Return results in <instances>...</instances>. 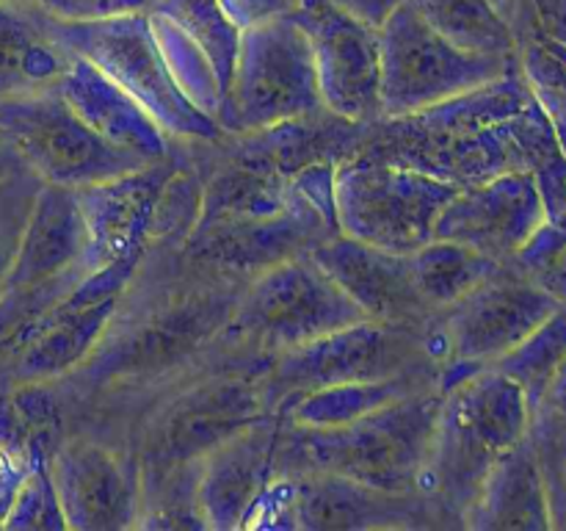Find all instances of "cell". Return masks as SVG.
I'll return each instance as SVG.
<instances>
[{"instance_id":"cell-1","label":"cell","mask_w":566,"mask_h":531,"mask_svg":"<svg viewBox=\"0 0 566 531\" xmlns=\"http://www.w3.org/2000/svg\"><path fill=\"white\" fill-rule=\"evenodd\" d=\"M243 288L182 249L147 247L92 357L61 379L75 424L127 429L149 398L219 352Z\"/></svg>"},{"instance_id":"cell-2","label":"cell","mask_w":566,"mask_h":531,"mask_svg":"<svg viewBox=\"0 0 566 531\" xmlns=\"http://www.w3.org/2000/svg\"><path fill=\"white\" fill-rule=\"evenodd\" d=\"M534 97L520 66L486 86L407 116L365 125L354 155L407 166L464 188L506 171H525L514 114Z\"/></svg>"},{"instance_id":"cell-3","label":"cell","mask_w":566,"mask_h":531,"mask_svg":"<svg viewBox=\"0 0 566 531\" xmlns=\"http://www.w3.org/2000/svg\"><path fill=\"white\" fill-rule=\"evenodd\" d=\"M269 365V357L221 341L208 363L149 398L127 426L142 468L199 462L230 437L276 415L265 387Z\"/></svg>"},{"instance_id":"cell-4","label":"cell","mask_w":566,"mask_h":531,"mask_svg":"<svg viewBox=\"0 0 566 531\" xmlns=\"http://www.w3.org/2000/svg\"><path fill=\"white\" fill-rule=\"evenodd\" d=\"M442 398L440 385L429 387L340 429H304L282 418V473L329 470L379 490L418 496Z\"/></svg>"},{"instance_id":"cell-5","label":"cell","mask_w":566,"mask_h":531,"mask_svg":"<svg viewBox=\"0 0 566 531\" xmlns=\"http://www.w3.org/2000/svg\"><path fill=\"white\" fill-rule=\"evenodd\" d=\"M363 319V310L315 263L313 254H298L247 282L221 341L274 360Z\"/></svg>"},{"instance_id":"cell-6","label":"cell","mask_w":566,"mask_h":531,"mask_svg":"<svg viewBox=\"0 0 566 531\" xmlns=\"http://www.w3.org/2000/svg\"><path fill=\"white\" fill-rule=\"evenodd\" d=\"M429 326L363 319L276 354L265 374L274 413L291 398L326 385L387 379L418 371L440 374Z\"/></svg>"},{"instance_id":"cell-7","label":"cell","mask_w":566,"mask_h":531,"mask_svg":"<svg viewBox=\"0 0 566 531\" xmlns=\"http://www.w3.org/2000/svg\"><path fill=\"white\" fill-rule=\"evenodd\" d=\"M321 108L313 48L296 11L241 31L230 86L216 114L221 131H263Z\"/></svg>"},{"instance_id":"cell-8","label":"cell","mask_w":566,"mask_h":531,"mask_svg":"<svg viewBox=\"0 0 566 531\" xmlns=\"http://www.w3.org/2000/svg\"><path fill=\"white\" fill-rule=\"evenodd\" d=\"M59 31L81 59L92 61L138 100L171 142H213L221 136L219 122L199 111L171 75L147 11L103 20H59Z\"/></svg>"},{"instance_id":"cell-9","label":"cell","mask_w":566,"mask_h":531,"mask_svg":"<svg viewBox=\"0 0 566 531\" xmlns=\"http://www.w3.org/2000/svg\"><path fill=\"white\" fill-rule=\"evenodd\" d=\"M556 308V299L512 260L497 266L468 296L431 319L442 391L506 357Z\"/></svg>"},{"instance_id":"cell-10","label":"cell","mask_w":566,"mask_h":531,"mask_svg":"<svg viewBox=\"0 0 566 531\" xmlns=\"http://www.w3.org/2000/svg\"><path fill=\"white\" fill-rule=\"evenodd\" d=\"M381 119L431 108L486 86L517 66V55L464 50L431 28L409 3L379 25Z\"/></svg>"},{"instance_id":"cell-11","label":"cell","mask_w":566,"mask_h":531,"mask_svg":"<svg viewBox=\"0 0 566 531\" xmlns=\"http://www.w3.org/2000/svg\"><path fill=\"white\" fill-rule=\"evenodd\" d=\"M457 186L407 166L352 155L335 171L337 230L354 241L412 254L434 238Z\"/></svg>"},{"instance_id":"cell-12","label":"cell","mask_w":566,"mask_h":531,"mask_svg":"<svg viewBox=\"0 0 566 531\" xmlns=\"http://www.w3.org/2000/svg\"><path fill=\"white\" fill-rule=\"evenodd\" d=\"M55 492L72 531H125L138 525L142 459L130 431L77 420L50 457Z\"/></svg>"},{"instance_id":"cell-13","label":"cell","mask_w":566,"mask_h":531,"mask_svg":"<svg viewBox=\"0 0 566 531\" xmlns=\"http://www.w3.org/2000/svg\"><path fill=\"white\" fill-rule=\"evenodd\" d=\"M0 133L42 183L83 188L147 166L92 131L59 92L0 100Z\"/></svg>"},{"instance_id":"cell-14","label":"cell","mask_w":566,"mask_h":531,"mask_svg":"<svg viewBox=\"0 0 566 531\" xmlns=\"http://www.w3.org/2000/svg\"><path fill=\"white\" fill-rule=\"evenodd\" d=\"M138 263L142 260H127L83 277L9 352L0 354V376L9 382H59L75 374L97 348Z\"/></svg>"},{"instance_id":"cell-15","label":"cell","mask_w":566,"mask_h":531,"mask_svg":"<svg viewBox=\"0 0 566 531\" xmlns=\"http://www.w3.org/2000/svg\"><path fill=\"white\" fill-rule=\"evenodd\" d=\"M296 17L310 37L324 108L359 125L381 119L379 28L335 0H304Z\"/></svg>"},{"instance_id":"cell-16","label":"cell","mask_w":566,"mask_h":531,"mask_svg":"<svg viewBox=\"0 0 566 531\" xmlns=\"http://www.w3.org/2000/svg\"><path fill=\"white\" fill-rule=\"evenodd\" d=\"M147 14L175 81L216 119L238 59L241 28L219 0H155Z\"/></svg>"},{"instance_id":"cell-17","label":"cell","mask_w":566,"mask_h":531,"mask_svg":"<svg viewBox=\"0 0 566 531\" xmlns=\"http://www.w3.org/2000/svg\"><path fill=\"white\" fill-rule=\"evenodd\" d=\"M335 232H340L335 221L298 191L293 208L280 216L199 225L182 247V254L193 263L249 282L271 266L310 254Z\"/></svg>"},{"instance_id":"cell-18","label":"cell","mask_w":566,"mask_h":531,"mask_svg":"<svg viewBox=\"0 0 566 531\" xmlns=\"http://www.w3.org/2000/svg\"><path fill=\"white\" fill-rule=\"evenodd\" d=\"M293 531L440 529L423 496L387 492L329 470L287 473Z\"/></svg>"},{"instance_id":"cell-19","label":"cell","mask_w":566,"mask_h":531,"mask_svg":"<svg viewBox=\"0 0 566 531\" xmlns=\"http://www.w3.org/2000/svg\"><path fill=\"white\" fill-rule=\"evenodd\" d=\"M547 221L545 199L528 171H506L457 188L437 219L434 238L464 243L509 263Z\"/></svg>"},{"instance_id":"cell-20","label":"cell","mask_w":566,"mask_h":531,"mask_svg":"<svg viewBox=\"0 0 566 531\" xmlns=\"http://www.w3.org/2000/svg\"><path fill=\"white\" fill-rule=\"evenodd\" d=\"M171 166H175V153L158 164L138 166L125 175L75 188L77 208L86 227L88 271L144 258L155 205Z\"/></svg>"},{"instance_id":"cell-21","label":"cell","mask_w":566,"mask_h":531,"mask_svg":"<svg viewBox=\"0 0 566 531\" xmlns=\"http://www.w3.org/2000/svg\"><path fill=\"white\" fill-rule=\"evenodd\" d=\"M280 440L282 418L271 415L199 459V509L208 529H247L254 503L282 473Z\"/></svg>"},{"instance_id":"cell-22","label":"cell","mask_w":566,"mask_h":531,"mask_svg":"<svg viewBox=\"0 0 566 531\" xmlns=\"http://www.w3.org/2000/svg\"><path fill=\"white\" fill-rule=\"evenodd\" d=\"M365 319L429 326L434 313L415 285L412 254L387 252L335 232L310 252Z\"/></svg>"},{"instance_id":"cell-23","label":"cell","mask_w":566,"mask_h":531,"mask_svg":"<svg viewBox=\"0 0 566 531\" xmlns=\"http://www.w3.org/2000/svg\"><path fill=\"white\" fill-rule=\"evenodd\" d=\"M55 92L97 136L136 155L144 164H158L175 153L177 142L166 136L149 111L138 100H133L119 83L111 81L103 70H97L92 61L77 55Z\"/></svg>"},{"instance_id":"cell-24","label":"cell","mask_w":566,"mask_h":531,"mask_svg":"<svg viewBox=\"0 0 566 531\" xmlns=\"http://www.w3.org/2000/svg\"><path fill=\"white\" fill-rule=\"evenodd\" d=\"M86 227L75 188L42 183L6 288H31L92 274L86 266Z\"/></svg>"},{"instance_id":"cell-25","label":"cell","mask_w":566,"mask_h":531,"mask_svg":"<svg viewBox=\"0 0 566 531\" xmlns=\"http://www.w3.org/2000/svg\"><path fill=\"white\" fill-rule=\"evenodd\" d=\"M75 59L59 17L25 0H0V100L55 92Z\"/></svg>"},{"instance_id":"cell-26","label":"cell","mask_w":566,"mask_h":531,"mask_svg":"<svg viewBox=\"0 0 566 531\" xmlns=\"http://www.w3.org/2000/svg\"><path fill=\"white\" fill-rule=\"evenodd\" d=\"M462 529L473 531H551L547 476L531 437L509 448L481 485Z\"/></svg>"},{"instance_id":"cell-27","label":"cell","mask_w":566,"mask_h":531,"mask_svg":"<svg viewBox=\"0 0 566 531\" xmlns=\"http://www.w3.org/2000/svg\"><path fill=\"white\" fill-rule=\"evenodd\" d=\"M365 125L332 111L321 108L315 114L296 116V119L280 122V125L263 127V131L230 133L243 149L263 158L285 177H293L304 166L313 164H337L352 158L354 149L363 142Z\"/></svg>"},{"instance_id":"cell-28","label":"cell","mask_w":566,"mask_h":531,"mask_svg":"<svg viewBox=\"0 0 566 531\" xmlns=\"http://www.w3.org/2000/svg\"><path fill=\"white\" fill-rule=\"evenodd\" d=\"M75 426L64 382H9L0 376V448L36 465L55 454Z\"/></svg>"},{"instance_id":"cell-29","label":"cell","mask_w":566,"mask_h":531,"mask_svg":"<svg viewBox=\"0 0 566 531\" xmlns=\"http://www.w3.org/2000/svg\"><path fill=\"white\" fill-rule=\"evenodd\" d=\"M437 385H440L437 371H418V374L387 376V379L340 382V385H326L291 398L276 415L285 418L287 424L304 426V429H340V426L354 424L398 398Z\"/></svg>"},{"instance_id":"cell-30","label":"cell","mask_w":566,"mask_h":531,"mask_svg":"<svg viewBox=\"0 0 566 531\" xmlns=\"http://www.w3.org/2000/svg\"><path fill=\"white\" fill-rule=\"evenodd\" d=\"M497 266L501 260H492L479 249L446 238H431L418 252H412L415 285L434 315L468 296Z\"/></svg>"},{"instance_id":"cell-31","label":"cell","mask_w":566,"mask_h":531,"mask_svg":"<svg viewBox=\"0 0 566 531\" xmlns=\"http://www.w3.org/2000/svg\"><path fill=\"white\" fill-rule=\"evenodd\" d=\"M431 28L464 50L517 55V39L495 0H407Z\"/></svg>"},{"instance_id":"cell-32","label":"cell","mask_w":566,"mask_h":531,"mask_svg":"<svg viewBox=\"0 0 566 531\" xmlns=\"http://www.w3.org/2000/svg\"><path fill=\"white\" fill-rule=\"evenodd\" d=\"M199 462L142 468V509L136 529H208L199 509Z\"/></svg>"},{"instance_id":"cell-33","label":"cell","mask_w":566,"mask_h":531,"mask_svg":"<svg viewBox=\"0 0 566 531\" xmlns=\"http://www.w3.org/2000/svg\"><path fill=\"white\" fill-rule=\"evenodd\" d=\"M199 214H202V180L180 144H175V166H171L169 177L160 188L158 205H155L149 247L182 249L191 238L193 227L199 225Z\"/></svg>"},{"instance_id":"cell-34","label":"cell","mask_w":566,"mask_h":531,"mask_svg":"<svg viewBox=\"0 0 566 531\" xmlns=\"http://www.w3.org/2000/svg\"><path fill=\"white\" fill-rule=\"evenodd\" d=\"M566 360V304H558L517 348L497 360L492 368L503 371L512 376L528 396V404L534 407L536 398L547 387V382L556 376Z\"/></svg>"},{"instance_id":"cell-35","label":"cell","mask_w":566,"mask_h":531,"mask_svg":"<svg viewBox=\"0 0 566 531\" xmlns=\"http://www.w3.org/2000/svg\"><path fill=\"white\" fill-rule=\"evenodd\" d=\"M517 66L566 155V48L545 37H523L517 39Z\"/></svg>"},{"instance_id":"cell-36","label":"cell","mask_w":566,"mask_h":531,"mask_svg":"<svg viewBox=\"0 0 566 531\" xmlns=\"http://www.w3.org/2000/svg\"><path fill=\"white\" fill-rule=\"evenodd\" d=\"M3 529L20 531H66L64 509H61L59 492H55L50 462L31 465L25 479L11 496L9 509H6Z\"/></svg>"},{"instance_id":"cell-37","label":"cell","mask_w":566,"mask_h":531,"mask_svg":"<svg viewBox=\"0 0 566 531\" xmlns=\"http://www.w3.org/2000/svg\"><path fill=\"white\" fill-rule=\"evenodd\" d=\"M39 188H42V180L22 160L9 175L0 177V293L6 291V282L14 269L22 230L36 202Z\"/></svg>"},{"instance_id":"cell-38","label":"cell","mask_w":566,"mask_h":531,"mask_svg":"<svg viewBox=\"0 0 566 531\" xmlns=\"http://www.w3.org/2000/svg\"><path fill=\"white\" fill-rule=\"evenodd\" d=\"M528 437L547 479L566 468V360L531 407Z\"/></svg>"},{"instance_id":"cell-39","label":"cell","mask_w":566,"mask_h":531,"mask_svg":"<svg viewBox=\"0 0 566 531\" xmlns=\"http://www.w3.org/2000/svg\"><path fill=\"white\" fill-rule=\"evenodd\" d=\"M503 17L514 39L545 37L566 48V0H512Z\"/></svg>"},{"instance_id":"cell-40","label":"cell","mask_w":566,"mask_h":531,"mask_svg":"<svg viewBox=\"0 0 566 531\" xmlns=\"http://www.w3.org/2000/svg\"><path fill=\"white\" fill-rule=\"evenodd\" d=\"M59 20H103V17L149 11L155 0H25Z\"/></svg>"},{"instance_id":"cell-41","label":"cell","mask_w":566,"mask_h":531,"mask_svg":"<svg viewBox=\"0 0 566 531\" xmlns=\"http://www.w3.org/2000/svg\"><path fill=\"white\" fill-rule=\"evenodd\" d=\"M219 3L241 31L298 9V3H293V0H219Z\"/></svg>"},{"instance_id":"cell-42","label":"cell","mask_w":566,"mask_h":531,"mask_svg":"<svg viewBox=\"0 0 566 531\" xmlns=\"http://www.w3.org/2000/svg\"><path fill=\"white\" fill-rule=\"evenodd\" d=\"M48 462V459H44ZM31 470V465L25 462V459L14 457V454H9L6 448H0V512H3L6 518V509H9L11 503V496H14V490L20 487V481L25 479V473Z\"/></svg>"},{"instance_id":"cell-43","label":"cell","mask_w":566,"mask_h":531,"mask_svg":"<svg viewBox=\"0 0 566 531\" xmlns=\"http://www.w3.org/2000/svg\"><path fill=\"white\" fill-rule=\"evenodd\" d=\"M337 6H343L346 11H352L359 20L370 22V25L379 28L398 6H403L407 0H335Z\"/></svg>"},{"instance_id":"cell-44","label":"cell","mask_w":566,"mask_h":531,"mask_svg":"<svg viewBox=\"0 0 566 531\" xmlns=\"http://www.w3.org/2000/svg\"><path fill=\"white\" fill-rule=\"evenodd\" d=\"M547 498H551L553 529L566 531V468L547 479Z\"/></svg>"},{"instance_id":"cell-45","label":"cell","mask_w":566,"mask_h":531,"mask_svg":"<svg viewBox=\"0 0 566 531\" xmlns=\"http://www.w3.org/2000/svg\"><path fill=\"white\" fill-rule=\"evenodd\" d=\"M17 164H20V158H17L14 149L9 147V142H6V136H3V133H0V177L9 175V171L14 169Z\"/></svg>"},{"instance_id":"cell-46","label":"cell","mask_w":566,"mask_h":531,"mask_svg":"<svg viewBox=\"0 0 566 531\" xmlns=\"http://www.w3.org/2000/svg\"><path fill=\"white\" fill-rule=\"evenodd\" d=\"M495 3H497V9H501V14H503V11H506V6L512 3V0H495Z\"/></svg>"},{"instance_id":"cell-47","label":"cell","mask_w":566,"mask_h":531,"mask_svg":"<svg viewBox=\"0 0 566 531\" xmlns=\"http://www.w3.org/2000/svg\"><path fill=\"white\" fill-rule=\"evenodd\" d=\"M293 3H298V6H302V3H304V0H293Z\"/></svg>"},{"instance_id":"cell-48","label":"cell","mask_w":566,"mask_h":531,"mask_svg":"<svg viewBox=\"0 0 566 531\" xmlns=\"http://www.w3.org/2000/svg\"><path fill=\"white\" fill-rule=\"evenodd\" d=\"M564 219H566V216H564Z\"/></svg>"}]
</instances>
